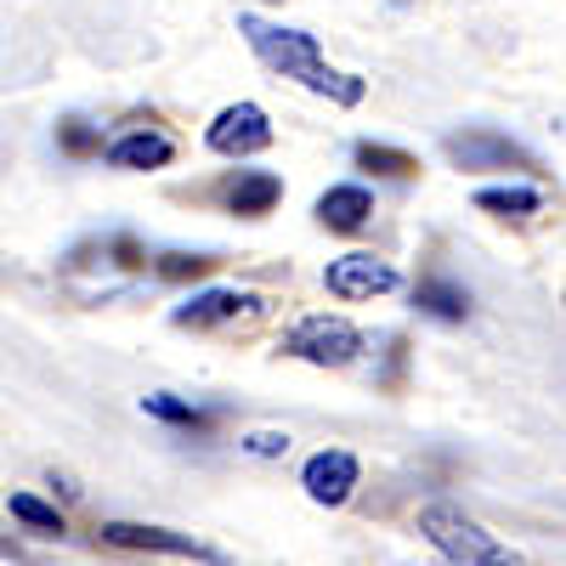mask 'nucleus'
<instances>
[{
  "label": "nucleus",
  "mask_w": 566,
  "mask_h": 566,
  "mask_svg": "<svg viewBox=\"0 0 566 566\" xmlns=\"http://www.w3.org/2000/svg\"><path fill=\"white\" fill-rule=\"evenodd\" d=\"M170 159H176V142L165 130H148V125L108 142V165L114 170H165Z\"/></svg>",
  "instance_id": "9"
},
{
  "label": "nucleus",
  "mask_w": 566,
  "mask_h": 566,
  "mask_svg": "<svg viewBox=\"0 0 566 566\" xmlns=\"http://www.w3.org/2000/svg\"><path fill=\"white\" fill-rule=\"evenodd\" d=\"M205 142L221 154V159H250V154H266L272 148V119L261 103H232L210 119Z\"/></svg>",
  "instance_id": "4"
},
{
  "label": "nucleus",
  "mask_w": 566,
  "mask_h": 566,
  "mask_svg": "<svg viewBox=\"0 0 566 566\" xmlns=\"http://www.w3.org/2000/svg\"><path fill=\"white\" fill-rule=\"evenodd\" d=\"M57 142H63V154H74V159H85V154H103V130H97V125H85L80 114L57 125Z\"/></svg>",
  "instance_id": "18"
},
{
  "label": "nucleus",
  "mask_w": 566,
  "mask_h": 566,
  "mask_svg": "<svg viewBox=\"0 0 566 566\" xmlns=\"http://www.w3.org/2000/svg\"><path fill=\"white\" fill-rule=\"evenodd\" d=\"M357 352H363V335L346 317H328V312L301 317L290 335H283V357H301L312 368H346V363H357Z\"/></svg>",
  "instance_id": "2"
},
{
  "label": "nucleus",
  "mask_w": 566,
  "mask_h": 566,
  "mask_svg": "<svg viewBox=\"0 0 566 566\" xmlns=\"http://www.w3.org/2000/svg\"><path fill=\"white\" fill-rule=\"evenodd\" d=\"M482 566H515V560H510V555H504V549H499V555H488V560H482Z\"/></svg>",
  "instance_id": "21"
},
{
  "label": "nucleus",
  "mask_w": 566,
  "mask_h": 566,
  "mask_svg": "<svg viewBox=\"0 0 566 566\" xmlns=\"http://www.w3.org/2000/svg\"><path fill=\"white\" fill-rule=\"evenodd\" d=\"M368 216H374V193L357 187V181H340V187H328V193L317 199V221L328 232H363Z\"/></svg>",
  "instance_id": "11"
},
{
  "label": "nucleus",
  "mask_w": 566,
  "mask_h": 566,
  "mask_svg": "<svg viewBox=\"0 0 566 566\" xmlns=\"http://www.w3.org/2000/svg\"><path fill=\"white\" fill-rule=\"evenodd\" d=\"M442 148H448V159H453L459 170H533V154L522 148V142H510V136H499V130H488V125L448 136Z\"/></svg>",
  "instance_id": "5"
},
{
  "label": "nucleus",
  "mask_w": 566,
  "mask_h": 566,
  "mask_svg": "<svg viewBox=\"0 0 566 566\" xmlns=\"http://www.w3.org/2000/svg\"><path fill=\"white\" fill-rule=\"evenodd\" d=\"M277 199H283V181L272 170H244L239 181L227 187V210L232 216H266Z\"/></svg>",
  "instance_id": "12"
},
{
  "label": "nucleus",
  "mask_w": 566,
  "mask_h": 566,
  "mask_svg": "<svg viewBox=\"0 0 566 566\" xmlns=\"http://www.w3.org/2000/svg\"><path fill=\"white\" fill-rule=\"evenodd\" d=\"M357 476H363V470H357V459H352L346 448H323V453H312V459H306L301 488H306V499H312V504H328V510H335V504H346V499H352Z\"/></svg>",
  "instance_id": "7"
},
{
  "label": "nucleus",
  "mask_w": 566,
  "mask_h": 566,
  "mask_svg": "<svg viewBox=\"0 0 566 566\" xmlns=\"http://www.w3.org/2000/svg\"><path fill=\"white\" fill-rule=\"evenodd\" d=\"M357 165L374 170V176H413L419 170L402 148H386V142H357Z\"/></svg>",
  "instance_id": "15"
},
{
  "label": "nucleus",
  "mask_w": 566,
  "mask_h": 566,
  "mask_svg": "<svg viewBox=\"0 0 566 566\" xmlns=\"http://www.w3.org/2000/svg\"><path fill=\"white\" fill-rule=\"evenodd\" d=\"M142 408H148L154 419H165V424H187V431H205V424H210V413H199L193 402H176V397H165V391L142 397Z\"/></svg>",
  "instance_id": "17"
},
{
  "label": "nucleus",
  "mask_w": 566,
  "mask_h": 566,
  "mask_svg": "<svg viewBox=\"0 0 566 566\" xmlns=\"http://www.w3.org/2000/svg\"><path fill=\"white\" fill-rule=\"evenodd\" d=\"M419 533L431 538L453 566H482L488 555H499V544H493V533L482 527V522H470V515L459 510V504H424L419 510Z\"/></svg>",
  "instance_id": "3"
},
{
  "label": "nucleus",
  "mask_w": 566,
  "mask_h": 566,
  "mask_svg": "<svg viewBox=\"0 0 566 566\" xmlns=\"http://www.w3.org/2000/svg\"><path fill=\"white\" fill-rule=\"evenodd\" d=\"M239 34L250 40V52H255L272 74L306 85L312 97L335 103V108H357V103H363V91H368L363 74H346V69L328 63L323 45H317V34L283 29V23H266V18H239Z\"/></svg>",
  "instance_id": "1"
},
{
  "label": "nucleus",
  "mask_w": 566,
  "mask_h": 566,
  "mask_svg": "<svg viewBox=\"0 0 566 566\" xmlns=\"http://www.w3.org/2000/svg\"><path fill=\"white\" fill-rule=\"evenodd\" d=\"M244 453L250 459H283V453H290V431H250Z\"/></svg>",
  "instance_id": "20"
},
{
  "label": "nucleus",
  "mask_w": 566,
  "mask_h": 566,
  "mask_svg": "<svg viewBox=\"0 0 566 566\" xmlns=\"http://www.w3.org/2000/svg\"><path fill=\"white\" fill-rule=\"evenodd\" d=\"M323 283H328V295H340V301H374V295H391L397 290V266L391 261H380V255H340V261H328V272H323Z\"/></svg>",
  "instance_id": "6"
},
{
  "label": "nucleus",
  "mask_w": 566,
  "mask_h": 566,
  "mask_svg": "<svg viewBox=\"0 0 566 566\" xmlns=\"http://www.w3.org/2000/svg\"><path fill=\"white\" fill-rule=\"evenodd\" d=\"M108 544L119 549H159V555H199V560H221L216 544H199L193 533H170V527H142V522H108L103 527Z\"/></svg>",
  "instance_id": "8"
},
{
  "label": "nucleus",
  "mask_w": 566,
  "mask_h": 566,
  "mask_svg": "<svg viewBox=\"0 0 566 566\" xmlns=\"http://www.w3.org/2000/svg\"><path fill=\"white\" fill-rule=\"evenodd\" d=\"M413 301H419V312H431L442 323H464L470 317V290H464V283H453V277H424Z\"/></svg>",
  "instance_id": "13"
},
{
  "label": "nucleus",
  "mask_w": 566,
  "mask_h": 566,
  "mask_svg": "<svg viewBox=\"0 0 566 566\" xmlns=\"http://www.w3.org/2000/svg\"><path fill=\"white\" fill-rule=\"evenodd\" d=\"M12 515H18L23 527H34V533H63V510L34 499V493H12Z\"/></svg>",
  "instance_id": "16"
},
{
  "label": "nucleus",
  "mask_w": 566,
  "mask_h": 566,
  "mask_svg": "<svg viewBox=\"0 0 566 566\" xmlns=\"http://www.w3.org/2000/svg\"><path fill=\"white\" fill-rule=\"evenodd\" d=\"M250 306H261V301L244 295V290H199L193 301H181V306L170 312V323H176V328H210V323H227V317H239V312H250Z\"/></svg>",
  "instance_id": "10"
},
{
  "label": "nucleus",
  "mask_w": 566,
  "mask_h": 566,
  "mask_svg": "<svg viewBox=\"0 0 566 566\" xmlns=\"http://www.w3.org/2000/svg\"><path fill=\"white\" fill-rule=\"evenodd\" d=\"M538 205H544L538 187H482V193H476V210L504 216V221H522V216H533Z\"/></svg>",
  "instance_id": "14"
},
{
  "label": "nucleus",
  "mask_w": 566,
  "mask_h": 566,
  "mask_svg": "<svg viewBox=\"0 0 566 566\" xmlns=\"http://www.w3.org/2000/svg\"><path fill=\"white\" fill-rule=\"evenodd\" d=\"M210 266H216V255H187V250H165V255L154 261L159 277H205Z\"/></svg>",
  "instance_id": "19"
}]
</instances>
